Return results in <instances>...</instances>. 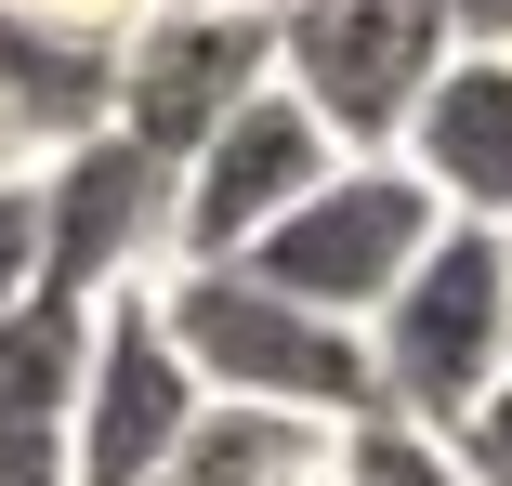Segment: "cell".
<instances>
[{"mask_svg":"<svg viewBox=\"0 0 512 486\" xmlns=\"http://www.w3.org/2000/svg\"><path fill=\"white\" fill-rule=\"evenodd\" d=\"M263 14H276V0H263Z\"/></svg>","mask_w":512,"mask_h":486,"instance_id":"ffe728a7","label":"cell"},{"mask_svg":"<svg viewBox=\"0 0 512 486\" xmlns=\"http://www.w3.org/2000/svg\"><path fill=\"white\" fill-rule=\"evenodd\" d=\"M145 303L171 329V355L197 368V395L224 408H289V421H368V342L302 316L289 289H263L250 263H171L145 276Z\"/></svg>","mask_w":512,"mask_h":486,"instance_id":"6da1fadb","label":"cell"},{"mask_svg":"<svg viewBox=\"0 0 512 486\" xmlns=\"http://www.w3.org/2000/svg\"><path fill=\"white\" fill-rule=\"evenodd\" d=\"M27 184H40V289L119 303V289H145L171 263V171L132 158L119 132H92L66 158H27Z\"/></svg>","mask_w":512,"mask_h":486,"instance_id":"52a82bcc","label":"cell"},{"mask_svg":"<svg viewBox=\"0 0 512 486\" xmlns=\"http://www.w3.org/2000/svg\"><path fill=\"white\" fill-rule=\"evenodd\" d=\"M447 53L460 40L434 0H276V92H302L342 158H394L407 106Z\"/></svg>","mask_w":512,"mask_h":486,"instance_id":"3957f363","label":"cell"},{"mask_svg":"<svg viewBox=\"0 0 512 486\" xmlns=\"http://www.w3.org/2000/svg\"><path fill=\"white\" fill-rule=\"evenodd\" d=\"M394 171L447 224L512 237V53H447L421 79V106H407V132H394Z\"/></svg>","mask_w":512,"mask_h":486,"instance_id":"9c48e42d","label":"cell"},{"mask_svg":"<svg viewBox=\"0 0 512 486\" xmlns=\"http://www.w3.org/2000/svg\"><path fill=\"white\" fill-rule=\"evenodd\" d=\"M40 289V184L0 171V303H27Z\"/></svg>","mask_w":512,"mask_h":486,"instance_id":"9a60e30c","label":"cell"},{"mask_svg":"<svg viewBox=\"0 0 512 486\" xmlns=\"http://www.w3.org/2000/svg\"><path fill=\"white\" fill-rule=\"evenodd\" d=\"M0 171H27V158H14V132H0Z\"/></svg>","mask_w":512,"mask_h":486,"instance_id":"d6986e66","label":"cell"},{"mask_svg":"<svg viewBox=\"0 0 512 486\" xmlns=\"http://www.w3.org/2000/svg\"><path fill=\"white\" fill-rule=\"evenodd\" d=\"M342 145L316 132V106L302 92H250V106L197 145L184 171H171V263H250L263 250V224H289L302 198H316V171H329ZM158 263V276H171Z\"/></svg>","mask_w":512,"mask_h":486,"instance_id":"8992f818","label":"cell"},{"mask_svg":"<svg viewBox=\"0 0 512 486\" xmlns=\"http://www.w3.org/2000/svg\"><path fill=\"white\" fill-rule=\"evenodd\" d=\"M329 473V421H289V408H224L197 395V421L171 434L158 486H316Z\"/></svg>","mask_w":512,"mask_h":486,"instance_id":"8fae6325","label":"cell"},{"mask_svg":"<svg viewBox=\"0 0 512 486\" xmlns=\"http://www.w3.org/2000/svg\"><path fill=\"white\" fill-rule=\"evenodd\" d=\"M263 79H276V14H263V0H158V14H132V40H119V106H106V132H119L132 158L184 171Z\"/></svg>","mask_w":512,"mask_h":486,"instance_id":"5b68a950","label":"cell"},{"mask_svg":"<svg viewBox=\"0 0 512 486\" xmlns=\"http://www.w3.org/2000/svg\"><path fill=\"white\" fill-rule=\"evenodd\" d=\"M119 106V40L92 27H53V14H14L0 0V132H14V158H66L92 145Z\"/></svg>","mask_w":512,"mask_h":486,"instance_id":"30bf717a","label":"cell"},{"mask_svg":"<svg viewBox=\"0 0 512 486\" xmlns=\"http://www.w3.org/2000/svg\"><path fill=\"white\" fill-rule=\"evenodd\" d=\"M316 486H329V473H316Z\"/></svg>","mask_w":512,"mask_h":486,"instance_id":"44dd1931","label":"cell"},{"mask_svg":"<svg viewBox=\"0 0 512 486\" xmlns=\"http://www.w3.org/2000/svg\"><path fill=\"white\" fill-rule=\"evenodd\" d=\"M14 14H53V27H92V40H132V14H158V0H14Z\"/></svg>","mask_w":512,"mask_h":486,"instance_id":"e0dca14e","label":"cell"},{"mask_svg":"<svg viewBox=\"0 0 512 486\" xmlns=\"http://www.w3.org/2000/svg\"><path fill=\"white\" fill-rule=\"evenodd\" d=\"M329 486H473V473H460V447L434 421H381L368 408V421L329 434Z\"/></svg>","mask_w":512,"mask_h":486,"instance_id":"4fadbf2b","label":"cell"},{"mask_svg":"<svg viewBox=\"0 0 512 486\" xmlns=\"http://www.w3.org/2000/svg\"><path fill=\"white\" fill-rule=\"evenodd\" d=\"M0 486H79L66 473V421H0Z\"/></svg>","mask_w":512,"mask_h":486,"instance_id":"2e32d148","label":"cell"},{"mask_svg":"<svg viewBox=\"0 0 512 486\" xmlns=\"http://www.w3.org/2000/svg\"><path fill=\"white\" fill-rule=\"evenodd\" d=\"M434 224H447V211H434L394 158H329V171H316V198H302L289 224H263L250 276L289 289V303H302V316H329V329H368V316L394 303V276L434 250Z\"/></svg>","mask_w":512,"mask_h":486,"instance_id":"277c9868","label":"cell"},{"mask_svg":"<svg viewBox=\"0 0 512 486\" xmlns=\"http://www.w3.org/2000/svg\"><path fill=\"white\" fill-rule=\"evenodd\" d=\"M184 421H197V368L171 355L158 303L145 289L92 303V368H79V408H66V473L79 486H158Z\"/></svg>","mask_w":512,"mask_h":486,"instance_id":"ba28073f","label":"cell"},{"mask_svg":"<svg viewBox=\"0 0 512 486\" xmlns=\"http://www.w3.org/2000/svg\"><path fill=\"white\" fill-rule=\"evenodd\" d=\"M79 368H92V303H66V289L0 303V421H66Z\"/></svg>","mask_w":512,"mask_h":486,"instance_id":"7c38bea8","label":"cell"},{"mask_svg":"<svg viewBox=\"0 0 512 486\" xmlns=\"http://www.w3.org/2000/svg\"><path fill=\"white\" fill-rule=\"evenodd\" d=\"M355 342H368V408L447 434L486 381L512 368V237L434 224V250L394 276V303H381Z\"/></svg>","mask_w":512,"mask_h":486,"instance_id":"7a4b0ae2","label":"cell"},{"mask_svg":"<svg viewBox=\"0 0 512 486\" xmlns=\"http://www.w3.org/2000/svg\"><path fill=\"white\" fill-rule=\"evenodd\" d=\"M460 53H512V0H434Z\"/></svg>","mask_w":512,"mask_h":486,"instance_id":"ac0fdd59","label":"cell"},{"mask_svg":"<svg viewBox=\"0 0 512 486\" xmlns=\"http://www.w3.org/2000/svg\"><path fill=\"white\" fill-rule=\"evenodd\" d=\"M447 447H460V473H473V486H512V368H499L486 395L447 421Z\"/></svg>","mask_w":512,"mask_h":486,"instance_id":"5bb4252c","label":"cell"}]
</instances>
